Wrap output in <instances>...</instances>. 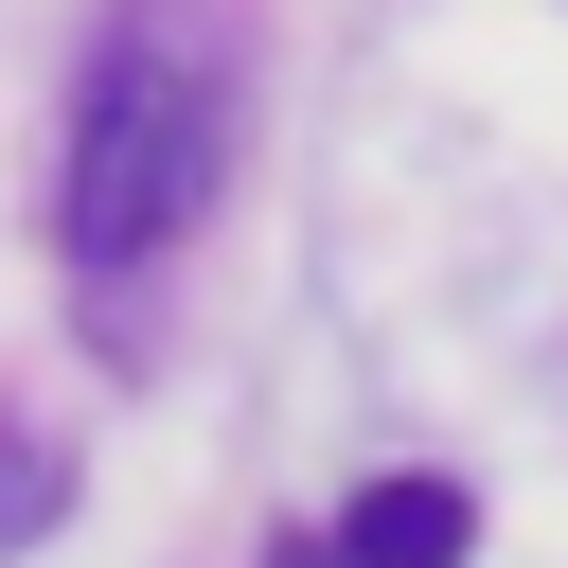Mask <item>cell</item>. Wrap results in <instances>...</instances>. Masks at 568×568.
I'll return each instance as SVG.
<instances>
[{"mask_svg":"<svg viewBox=\"0 0 568 568\" xmlns=\"http://www.w3.org/2000/svg\"><path fill=\"white\" fill-rule=\"evenodd\" d=\"M337 550H355V568H462V550H479V497H462V479H373V497L337 515Z\"/></svg>","mask_w":568,"mask_h":568,"instance_id":"obj_2","label":"cell"},{"mask_svg":"<svg viewBox=\"0 0 568 568\" xmlns=\"http://www.w3.org/2000/svg\"><path fill=\"white\" fill-rule=\"evenodd\" d=\"M213 142H231L213 53H195V36H124L106 89H89V124H71V248H89V266L178 248L195 195H213Z\"/></svg>","mask_w":568,"mask_h":568,"instance_id":"obj_1","label":"cell"},{"mask_svg":"<svg viewBox=\"0 0 568 568\" xmlns=\"http://www.w3.org/2000/svg\"><path fill=\"white\" fill-rule=\"evenodd\" d=\"M266 568H355V550H337V532H284V550H266Z\"/></svg>","mask_w":568,"mask_h":568,"instance_id":"obj_4","label":"cell"},{"mask_svg":"<svg viewBox=\"0 0 568 568\" xmlns=\"http://www.w3.org/2000/svg\"><path fill=\"white\" fill-rule=\"evenodd\" d=\"M53 515H71V462H53V444H0V550L53 532Z\"/></svg>","mask_w":568,"mask_h":568,"instance_id":"obj_3","label":"cell"}]
</instances>
